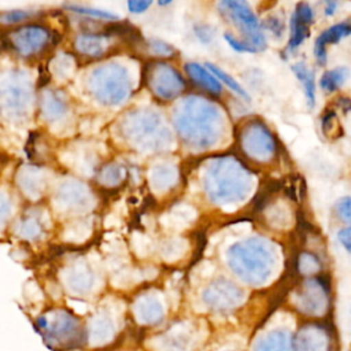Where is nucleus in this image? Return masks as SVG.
<instances>
[{"instance_id":"obj_2","label":"nucleus","mask_w":351,"mask_h":351,"mask_svg":"<svg viewBox=\"0 0 351 351\" xmlns=\"http://www.w3.org/2000/svg\"><path fill=\"white\" fill-rule=\"evenodd\" d=\"M222 5L226 7L228 12L230 14L232 19L234 23L239 25L240 30H243L248 38L250 44L256 48L258 51L265 48V36L259 32V23L250 7L245 3H239V1H225Z\"/></svg>"},{"instance_id":"obj_16","label":"nucleus","mask_w":351,"mask_h":351,"mask_svg":"<svg viewBox=\"0 0 351 351\" xmlns=\"http://www.w3.org/2000/svg\"><path fill=\"white\" fill-rule=\"evenodd\" d=\"M196 36L203 41V43H207L213 38V33H211V29L208 26H197L196 27Z\"/></svg>"},{"instance_id":"obj_11","label":"nucleus","mask_w":351,"mask_h":351,"mask_svg":"<svg viewBox=\"0 0 351 351\" xmlns=\"http://www.w3.org/2000/svg\"><path fill=\"white\" fill-rule=\"evenodd\" d=\"M69 8L74 12H80V14H85V15H92L96 18H106V19H117L118 16L108 12V11H103V10H96V8H86V7H81V5H69Z\"/></svg>"},{"instance_id":"obj_8","label":"nucleus","mask_w":351,"mask_h":351,"mask_svg":"<svg viewBox=\"0 0 351 351\" xmlns=\"http://www.w3.org/2000/svg\"><path fill=\"white\" fill-rule=\"evenodd\" d=\"M298 343L299 351H325L326 341L322 339V333H302Z\"/></svg>"},{"instance_id":"obj_4","label":"nucleus","mask_w":351,"mask_h":351,"mask_svg":"<svg viewBox=\"0 0 351 351\" xmlns=\"http://www.w3.org/2000/svg\"><path fill=\"white\" fill-rule=\"evenodd\" d=\"M293 73L296 74V77L299 78V81H302L303 86H304V92H306V97L308 100V104L313 107L315 103V82H314V73L302 62L295 63L292 66Z\"/></svg>"},{"instance_id":"obj_15","label":"nucleus","mask_w":351,"mask_h":351,"mask_svg":"<svg viewBox=\"0 0 351 351\" xmlns=\"http://www.w3.org/2000/svg\"><path fill=\"white\" fill-rule=\"evenodd\" d=\"M151 5V1H136V0H130L128 3V7L132 12L134 14H138V12H143L145 11L148 7Z\"/></svg>"},{"instance_id":"obj_10","label":"nucleus","mask_w":351,"mask_h":351,"mask_svg":"<svg viewBox=\"0 0 351 351\" xmlns=\"http://www.w3.org/2000/svg\"><path fill=\"white\" fill-rule=\"evenodd\" d=\"M207 66V69H210V71L218 78V80H221V81H223L232 90H234L237 95H240L241 97H244L245 100H250V96H248V93L230 77V75H228L225 71H222L221 69H218V67H215L214 64H206Z\"/></svg>"},{"instance_id":"obj_1","label":"nucleus","mask_w":351,"mask_h":351,"mask_svg":"<svg viewBox=\"0 0 351 351\" xmlns=\"http://www.w3.org/2000/svg\"><path fill=\"white\" fill-rule=\"evenodd\" d=\"M40 328L44 336L48 339V343L56 344L60 347H67L75 344L78 340V324L77 321L66 314H58L52 318L41 317Z\"/></svg>"},{"instance_id":"obj_9","label":"nucleus","mask_w":351,"mask_h":351,"mask_svg":"<svg viewBox=\"0 0 351 351\" xmlns=\"http://www.w3.org/2000/svg\"><path fill=\"white\" fill-rule=\"evenodd\" d=\"M308 36V25L302 22L295 14L291 19V40H289V48L295 49L298 48L302 41Z\"/></svg>"},{"instance_id":"obj_7","label":"nucleus","mask_w":351,"mask_h":351,"mask_svg":"<svg viewBox=\"0 0 351 351\" xmlns=\"http://www.w3.org/2000/svg\"><path fill=\"white\" fill-rule=\"evenodd\" d=\"M347 77H348L347 67H337V69L329 70L321 78V88L326 92H333L346 82Z\"/></svg>"},{"instance_id":"obj_12","label":"nucleus","mask_w":351,"mask_h":351,"mask_svg":"<svg viewBox=\"0 0 351 351\" xmlns=\"http://www.w3.org/2000/svg\"><path fill=\"white\" fill-rule=\"evenodd\" d=\"M263 26H265L266 29H269V30H270L273 34H276L277 37H281L282 33H284V30H285V25H284V22H282V19H280V18L276 16V15H271V16L266 18L265 22H263Z\"/></svg>"},{"instance_id":"obj_13","label":"nucleus","mask_w":351,"mask_h":351,"mask_svg":"<svg viewBox=\"0 0 351 351\" xmlns=\"http://www.w3.org/2000/svg\"><path fill=\"white\" fill-rule=\"evenodd\" d=\"M225 40L228 41V44H229L233 49H236V51H239V52H258V49L254 48L250 43L239 41V40H236V38H234L233 36H230V34H225Z\"/></svg>"},{"instance_id":"obj_20","label":"nucleus","mask_w":351,"mask_h":351,"mask_svg":"<svg viewBox=\"0 0 351 351\" xmlns=\"http://www.w3.org/2000/svg\"><path fill=\"white\" fill-rule=\"evenodd\" d=\"M336 3H333V1H329V3H326V7H325V14L326 15H332L333 14V10L336 8Z\"/></svg>"},{"instance_id":"obj_3","label":"nucleus","mask_w":351,"mask_h":351,"mask_svg":"<svg viewBox=\"0 0 351 351\" xmlns=\"http://www.w3.org/2000/svg\"><path fill=\"white\" fill-rule=\"evenodd\" d=\"M350 25L348 23H339L335 25L332 27H329L328 30H325L315 41V47H314V53L315 58L318 60V63L324 64L326 62V45L330 43H337L340 41L343 37H346L350 33Z\"/></svg>"},{"instance_id":"obj_5","label":"nucleus","mask_w":351,"mask_h":351,"mask_svg":"<svg viewBox=\"0 0 351 351\" xmlns=\"http://www.w3.org/2000/svg\"><path fill=\"white\" fill-rule=\"evenodd\" d=\"M256 351H292V344L287 333L274 332L258 344Z\"/></svg>"},{"instance_id":"obj_18","label":"nucleus","mask_w":351,"mask_h":351,"mask_svg":"<svg viewBox=\"0 0 351 351\" xmlns=\"http://www.w3.org/2000/svg\"><path fill=\"white\" fill-rule=\"evenodd\" d=\"M339 239L346 247L347 251H350V229H343L339 232Z\"/></svg>"},{"instance_id":"obj_19","label":"nucleus","mask_w":351,"mask_h":351,"mask_svg":"<svg viewBox=\"0 0 351 351\" xmlns=\"http://www.w3.org/2000/svg\"><path fill=\"white\" fill-rule=\"evenodd\" d=\"M340 207H341V213L344 215V221H348L350 219V200L348 199H344L341 203H340Z\"/></svg>"},{"instance_id":"obj_14","label":"nucleus","mask_w":351,"mask_h":351,"mask_svg":"<svg viewBox=\"0 0 351 351\" xmlns=\"http://www.w3.org/2000/svg\"><path fill=\"white\" fill-rule=\"evenodd\" d=\"M302 22L304 23H311L313 21V11L307 3H299L296 7V11L293 12Z\"/></svg>"},{"instance_id":"obj_17","label":"nucleus","mask_w":351,"mask_h":351,"mask_svg":"<svg viewBox=\"0 0 351 351\" xmlns=\"http://www.w3.org/2000/svg\"><path fill=\"white\" fill-rule=\"evenodd\" d=\"M152 51L159 53V55H167V53H171L173 52V48L169 47L166 43H162V41H155L152 43Z\"/></svg>"},{"instance_id":"obj_6","label":"nucleus","mask_w":351,"mask_h":351,"mask_svg":"<svg viewBox=\"0 0 351 351\" xmlns=\"http://www.w3.org/2000/svg\"><path fill=\"white\" fill-rule=\"evenodd\" d=\"M189 73V75L192 77V80L196 82V84H200L203 85L206 89H208L210 92L213 93H218L221 90V86L217 82V80L214 77H211L203 67H200L199 64H195V63H188L186 67H185Z\"/></svg>"}]
</instances>
